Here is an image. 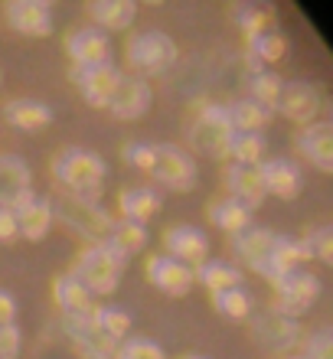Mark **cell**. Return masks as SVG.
Listing matches in <instances>:
<instances>
[{
  "mask_svg": "<svg viewBox=\"0 0 333 359\" xmlns=\"http://www.w3.org/2000/svg\"><path fill=\"white\" fill-rule=\"evenodd\" d=\"M229 154L236 157V163L255 167V163H261V157H265V137H261V134H232Z\"/></svg>",
  "mask_w": 333,
  "mask_h": 359,
  "instance_id": "cell-33",
  "label": "cell"
},
{
  "mask_svg": "<svg viewBox=\"0 0 333 359\" xmlns=\"http://www.w3.org/2000/svg\"><path fill=\"white\" fill-rule=\"evenodd\" d=\"M151 173L157 183H163V187H170V189H180V193L193 189V183H196V163L177 144H157V157H154Z\"/></svg>",
  "mask_w": 333,
  "mask_h": 359,
  "instance_id": "cell-7",
  "label": "cell"
},
{
  "mask_svg": "<svg viewBox=\"0 0 333 359\" xmlns=\"http://www.w3.org/2000/svg\"><path fill=\"white\" fill-rule=\"evenodd\" d=\"M4 17L23 36H49L53 33V10L43 0H7Z\"/></svg>",
  "mask_w": 333,
  "mask_h": 359,
  "instance_id": "cell-10",
  "label": "cell"
},
{
  "mask_svg": "<svg viewBox=\"0 0 333 359\" xmlns=\"http://www.w3.org/2000/svg\"><path fill=\"white\" fill-rule=\"evenodd\" d=\"M13 219H17V232L29 242H39V238L46 236L49 222H53V209H49V199H36L33 196V189L23 193V196L10 206Z\"/></svg>",
  "mask_w": 333,
  "mask_h": 359,
  "instance_id": "cell-14",
  "label": "cell"
},
{
  "mask_svg": "<svg viewBox=\"0 0 333 359\" xmlns=\"http://www.w3.org/2000/svg\"><path fill=\"white\" fill-rule=\"evenodd\" d=\"M301 262H304V248H301V242H291V238L278 236L275 252H271V258H268V265H265V271H261V278L278 281V278L291 274L294 268H301Z\"/></svg>",
  "mask_w": 333,
  "mask_h": 359,
  "instance_id": "cell-27",
  "label": "cell"
},
{
  "mask_svg": "<svg viewBox=\"0 0 333 359\" xmlns=\"http://www.w3.org/2000/svg\"><path fill=\"white\" fill-rule=\"evenodd\" d=\"M252 333L258 337V343L265 346V350H294L297 343L304 340V333L297 327V320L291 317H281V313L268 311V313H258L255 323H252Z\"/></svg>",
  "mask_w": 333,
  "mask_h": 359,
  "instance_id": "cell-11",
  "label": "cell"
},
{
  "mask_svg": "<svg viewBox=\"0 0 333 359\" xmlns=\"http://www.w3.org/2000/svg\"><path fill=\"white\" fill-rule=\"evenodd\" d=\"M320 92L314 86H307V82H281V92L275 98V108L285 118L297 124H314V118L320 114Z\"/></svg>",
  "mask_w": 333,
  "mask_h": 359,
  "instance_id": "cell-8",
  "label": "cell"
},
{
  "mask_svg": "<svg viewBox=\"0 0 333 359\" xmlns=\"http://www.w3.org/2000/svg\"><path fill=\"white\" fill-rule=\"evenodd\" d=\"M114 359H167V356H163V350L151 340H128V343H118Z\"/></svg>",
  "mask_w": 333,
  "mask_h": 359,
  "instance_id": "cell-37",
  "label": "cell"
},
{
  "mask_svg": "<svg viewBox=\"0 0 333 359\" xmlns=\"http://www.w3.org/2000/svg\"><path fill=\"white\" fill-rule=\"evenodd\" d=\"M105 245L111 248V252L121 258V262H128L134 252H141V248L147 245V232H144V226H137V222H128V219H121V222H114L111 236L105 238Z\"/></svg>",
  "mask_w": 333,
  "mask_h": 359,
  "instance_id": "cell-29",
  "label": "cell"
},
{
  "mask_svg": "<svg viewBox=\"0 0 333 359\" xmlns=\"http://www.w3.org/2000/svg\"><path fill=\"white\" fill-rule=\"evenodd\" d=\"M147 278H151L163 294H170V297L190 294L193 281H196V278H193V268L173 262L170 255H151V262H147Z\"/></svg>",
  "mask_w": 333,
  "mask_h": 359,
  "instance_id": "cell-16",
  "label": "cell"
},
{
  "mask_svg": "<svg viewBox=\"0 0 333 359\" xmlns=\"http://www.w3.org/2000/svg\"><path fill=\"white\" fill-rule=\"evenodd\" d=\"M53 297H56L62 317H76V313L92 311V294L72 278V274H59L53 281Z\"/></svg>",
  "mask_w": 333,
  "mask_h": 359,
  "instance_id": "cell-22",
  "label": "cell"
},
{
  "mask_svg": "<svg viewBox=\"0 0 333 359\" xmlns=\"http://www.w3.org/2000/svg\"><path fill=\"white\" fill-rule=\"evenodd\" d=\"M29 167L13 154H0V209H10L23 193H29Z\"/></svg>",
  "mask_w": 333,
  "mask_h": 359,
  "instance_id": "cell-20",
  "label": "cell"
},
{
  "mask_svg": "<svg viewBox=\"0 0 333 359\" xmlns=\"http://www.w3.org/2000/svg\"><path fill=\"white\" fill-rule=\"evenodd\" d=\"M210 219H212V226H219L229 236H238V232H245V229L252 226V212H248L242 203H236L232 196L216 199L210 206Z\"/></svg>",
  "mask_w": 333,
  "mask_h": 359,
  "instance_id": "cell-28",
  "label": "cell"
},
{
  "mask_svg": "<svg viewBox=\"0 0 333 359\" xmlns=\"http://www.w3.org/2000/svg\"><path fill=\"white\" fill-rule=\"evenodd\" d=\"M287 56V39L281 33H258V36H248V59L252 66L258 69V62H278V59Z\"/></svg>",
  "mask_w": 333,
  "mask_h": 359,
  "instance_id": "cell-30",
  "label": "cell"
},
{
  "mask_svg": "<svg viewBox=\"0 0 333 359\" xmlns=\"http://www.w3.org/2000/svg\"><path fill=\"white\" fill-rule=\"evenodd\" d=\"M297 151L314 163L320 173L333 170V124L330 121H314L304 131H297Z\"/></svg>",
  "mask_w": 333,
  "mask_h": 359,
  "instance_id": "cell-15",
  "label": "cell"
},
{
  "mask_svg": "<svg viewBox=\"0 0 333 359\" xmlns=\"http://www.w3.org/2000/svg\"><path fill=\"white\" fill-rule=\"evenodd\" d=\"M287 359H304V356H287Z\"/></svg>",
  "mask_w": 333,
  "mask_h": 359,
  "instance_id": "cell-44",
  "label": "cell"
},
{
  "mask_svg": "<svg viewBox=\"0 0 333 359\" xmlns=\"http://www.w3.org/2000/svg\"><path fill=\"white\" fill-rule=\"evenodd\" d=\"M134 0H95L88 4V17L95 20L98 27H108V29H128L134 23Z\"/></svg>",
  "mask_w": 333,
  "mask_h": 359,
  "instance_id": "cell-25",
  "label": "cell"
},
{
  "mask_svg": "<svg viewBox=\"0 0 333 359\" xmlns=\"http://www.w3.org/2000/svg\"><path fill=\"white\" fill-rule=\"evenodd\" d=\"M226 114H229V124H232V131L236 134H258L268 124V118H271V111L261 108L258 102H252V98L232 102L226 108Z\"/></svg>",
  "mask_w": 333,
  "mask_h": 359,
  "instance_id": "cell-26",
  "label": "cell"
},
{
  "mask_svg": "<svg viewBox=\"0 0 333 359\" xmlns=\"http://www.w3.org/2000/svg\"><path fill=\"white\" fill-rule=\"evenodd\" d=\"M20 330L17 327H0V359H17L20 356Z\"/></svg>",
  "mask_w": 333,
  "mask_h": 359,
  "instance_id": "cell-41",
  "label": "cell"
},
{
  "mask_svg": "<svg viewBox=\"0 0 333 359\" xmlns=\"http://www.w3.org/2000/svg\"><path fill=\"white\" fill-rule=\"evenodd\" d=\"M248 88H252V102H258L261 108H275V98L278 92H281V79L275 76V72H255L252 76V82H248Z\"/></svg>",
  "mask_w": 333,
  "mask_h": 359,
  "instance_id": "cell-36",
  "label": "cell"
},
{
  "mask_svg": "<svg viewBox=\"0 0 333 359\" xmlns=\"http://www.w3.org/2000/svg\"><path fill=\"white\" fill-rule=\"evenodd\" d=\"M275 242H278L275 232L248 226L245 232L232 236V252H236V255L242 258L252 271L261 274V271H265V265H268V258H271V252H275Z\"/></svg>",
  "mask_w": 333,
  "mask_h": 359,
  "instance_id": "cell-17",
  "label": "cell"
},
{
  "mask_svg": "<svg viewBox=\"0 0 333 359\" xmlns=\"http://www.w3.org/2000/svg\"><path fill=\"white\" fill-rule=\"evenodd\" d=\"M163 245H167V252H170L173 262L180 258V265L183 262H196V265H203V262H206V252H210L206 236L193 226H170L167 229V236H163Z\"/></svg>",
  "mask_w": 333,
  "mask_h": 359,
  "instance_id": "cell-19",
  "label": "cell"
},
{
  "mask_svg": "<svg viewBox=\"0 0 333 359\" xmlns=\"http://www.w3.org/2000/svg\"><path fill=\"white\" fill-rule=\"evenodd\" d=\"M66 49L76 66H102V62H111V46H108V36L98 33L95 27H82L76 33H69Z\"/></svg>",
  "mask_w": 333,
  "mask_h": 359,
  "instance_id": "cell-18",
  "label": "cell"
},
{
  "mask_svg": "<svg viewBox=\"0 0 333 359\" xmlns=\"http://www.w3.org/2000/svg\"><path fill=\"white\" fill-rule=\"evenodd\" d=\"M147 104H151V86L141 76H121L108 98V111L121 121H134L147 111Z\"/></svg>",
  "mask_w": 333,
  "mask_h": 359,
  "instance_id": "cell-12",
  "label": "cell"
},
{
  "mask_svg": "<svg viewBox=\"0 0 333 359\" xmlns=\"http://www.w3.org/2000/svg\"><path fill=\"white\" fill-rule=\"evenodd\" d=\"M226 187H229V193H232V199L242 203L248 212H252L255 206H261L265 196H268L265 180H261V163H255V167L232 163V167L226 170Z\"/></svg>",
  "mask_w": 333,
  "mask_h": 359,
  "instance_id": "cell-13",
  "label": "cell"
},
{
  "mask_svg": "<svg viewBox=\"0 0 333 359\" xmlns=\"http://www.w3.org/2000/svg\"><path fill=\"white\" fill-rule=\"evenodd\" d=\"M95 327L98 333H105L108 340H121L124 333L131 330V317L121 307H95Z\"/></svg>",
  "mask_w": 333,
  "mask_h": 359,
  "instance_id": "cell-34",
  "label": "cell"
},
{
  "mask_svg": "<svg viewBox=\"0 0 333 359\" xmlns=\"http://www.w3.org/2000/svg\"><path fill=\"white\" fill-rule=\"evenodd\" d=\"M212 304H216V311L229 320H245L248 313H252V297H248L242 287H229V291H219L212 294Z\"/></svg>",
  "mask_w": 333,
  "mask_h": 359,
  "instance_id": "cell-32",
  "label": "cell"
},
{
  "mask_svg": "<svg viewBox=\"0 0 333 359\" xmlns=\"http://www.w3.org/2000/svg\"><path fill=\"white\" fill-rule=\"evenodd\" d=\"M53 177L66 189V196L95 199L102 193V180H105V161L92 151L69 147L53 157Z\"/></svg>",
  "mask_w": 333,
  "mask_h": 359,
  "instance_id": "cell-1",
  "label": "cell"
},
{
  "mask_svg": "<svg viewBox=\"0 0 333 359\" xmlns=\"http://www.w3.org/2000/svg\"><path fill=\"white\" fill-rule=\"evenodd\" d=\"M124 262L114 255L105 242L98 245H88L82 255H79L76 268H72V278H76L88 294H111L118 287V278H121Z\"/></svg>",
  "mask_w": 333,
  "mask_h": 359,
  "instance_id": "cell-2",
  "label": "cell"
},
{
  "mask_svg": "<svg viewBox=\"0 0 333 359\" xmlns=\"http://www.w3.org/2000/svg\"><path fill=\"white\" fill-rule=\"evenodd\" d=\"M118 203H121V216L128 219V222H137V226H144V222L151 216H157V209H161V196H157L151 187L124 189L121 196H118Z\"/></svg>",
  "mask_w": 333,
  "mask_h": 359,
  "instance_id": "cell-24",
  "label": "cell"
},
{
  "mask_svg": "<svg viewBox=\"0 0 333 359\" xmlns=\"http://www.w3.org/2000/svg\"><path fill=\"white\" fill-rule=\"evenodd\" d=\"M154 157H157V144L134 141V144H128V147H124V161L131 163V167H137V170H147V173H151Z\"/></svg>",
  "mask_w": 333,
  "mask_h": 359,
  "instance_id": "cell-39",
  "label": "cell"
},
{
  "mask_svg": "<svg viewBox=\"0 0 333 359\" xmlns=\"http://www.w3.org/2000/svg\"><path fill=\"white\" fill-rule=\"evenodd\" d=\"M232 124H229L226 104H203L200 114L190 124V144L193 151L210 154V157H229L232 144Z\"/></svg>",
  "mask_w": 333,
  "mask_h": 359,
  "instance_id": "cell-5",
  "label": "cell"
},
{
  "mask_svg": "<svg viewBox=\"0 0 333 359\" xmlns=\"http://www.w3.org/2000/svg\"><path fill=\"white\" fill-rule=\"evenodd\" d=\"M232 17H236V23L245 29L248 36H258V33H265L268 17L261 13V10H255V7H236V10H232Z\"/></svg>",
  "mask_w": 333,
  "mask_h": 359,
  "instance_id": "cell-40",
  "label": "cell"
},
{
  "mask_svg": "<svg viewBox=\"0 0 333 359\" xmlns=\"http://www.w3.org/2000/svg\"><path fill=\"white\" fill-rule=\"evenodd\" d=\"M121 79V69L111 66V62H102V66H76L72 69V82L92 108H108V98H111L114 86Z\"/></svg>",
  "mask_w": 333,
  "mask_h": 359,
  "instance_id": "cell-9",
  "label": "cell"
},
{
  "mask_svg": "<svg viewBox=\"0 0 333 359\" xmlns=\"http://www.w3.org/2000/svg\"><path fill=\"white\" fill-rule=\"evenodd\" d=\"M304 359H333V333L327 330V327H324V330L307 333Z\"/></svg>",
  "mask_w": 333,
  "mask_h": 359,
  "instance_id": "cell-38",
  "label": "cell"
},
{
  "mask_svg": "<svg viewBox=\"0 0 333 359\" xmlns=\"http://www.w3.org/2000/svg\"><path fill=\"white\" fill-rule=\"evenodd\" d=\"M13 317H17V301H13V294L0 291V327H13Z\"/></svg>",
  "mask_w": 333,
  "mask_h": 359,
  "instance_id": "cell-42",
  "label": "cell"
},
{
  "mask_svg": "<svg viewBox=\"0 0 333 359\" xmlns=\"http://www.w3.org/2000/svg\"><path fill=\"white\" fill-rule=\"evenodd\" d=\"M4 118L20 131H36V128L53 121V108L43 102H33V98H17V102H10L4 108Z\"/></svg>",
  "mask_w": 333,
  "mask_h": 359,
  "instance_id": "cell-23",
  "label": "cell"
},
{
  "mask_svg": "<svg viewBox=\"0 0 333 359\" xmlns=\"http://www.w3.org/2000/svg\"><path fill=\"white\" fill-rule=\"evenodd\" d=\"M186 359H203V356H186Z\"/></svg>",
  "mask_w": 333,
  "mask_h": 359,
  "instance_id": "cell-45",
  "label": "cell"
},
{
  "mask_svg": "<svg viewBox=\"0 0 333 359\" xmlns=\"http://www.w3.org/2000/svg\"><path fill=\"white\" fill-rule=\"evenodd\" d=\"M317 297H320V278L311 271L294 268L291 274H285V278L275 281V307H271V311L281 313V317L297 320Z\"/></svg>",
  "mask_w": 333,
  "mask_h": 359,
  "instance_id": "cell-6",
  "label": "cell"
},
{
  "mask_svg": "<svg viewBox=\"0 0 333 359\" xmlns=\"http://www.w3.org/2000/svg\"><path fill=\"white\" fill-rule=\"evenodd\" d=\"M128 62L141 76H157L177 62V43L161 29H144L128 39Z\"/></svg>",
  "mask_w": 333,
  "mask_h": 359,
  "instance_id": "cell-4",
  "label": "cell"
},
{
  "mask_svg": "<svg viewBox=\"0 0 333 359\" xmlns=\"http://www.w3.org/2000/svg\"><path fill=\"white\" fill-rule=\"evenodd\" d=\"M265 189L281 199H294L301 193V170L291 161H261Z\"/></svg>",
  "mask_w": 333,
  "mask_h": 359,
  "instance_id": "cell-21",
  "label": "cell"
},
{
  "mask_svg": "<svg viewBox=\"0 0 333 359\" xmlns=\"http://www.w3.org/2000/svg\"><path fill=\"white\" fill-rule=\"evenodd\" d=\"M193 278H200V281L210 287V294H219V291H229V287H238V284H242V271L232 265H222V262H203V265L193 271Z\"/></svg>",
  "mask_w": 333,
  "mask_h": 359,
  "instance_id": "cell-31",
  "label": "cell"
},
{
  "mask_svg": "<svg viewBox=\"0 0 333 359\" xmlns=\"http://www.w3.org/2000/svg\"><path fill=\"white\" fill-rule=\"evenodd\" d=\"M53 216H59L66 226H72L76 232H82L92 242H105L114 229V219L108 216L105 209L98 206L95 199H79V196H59L56 203H49Z\"/></svg>",
  "mask_w": 333,
  "mask_h": 359,
  "instance_id": "cell-3",
  "label": "cell"
},
{
  "mask_svg": "<svg viewBox=\"0 0 333 359\" xmlns=\"http://www.w3.org/2000/svg\"><path fill=\"white\" fill-rule=\"evenodd\" d=\"M17 238V219L10 209H0V242H10Z\"/></svg>",
  "mask_w": 333,
  "mask_h": 359,
  "instance_id": "cell-43",
  "label": "cell"
},
{
  "mask_svg": "<svg viewBox=\"0 0 333 359\" xmlns=\"http://www.w3.org/2000/svg\"><path fill=\"white\" fill-rule=\"evenodd\" d=\"M301 248H304V258H317V262L330 265L333 262V229L330 226L314 229V232L301 242Z\"/></svg>",
  "mask_w": 333,
  "mask_h": 359,
  "instance_id": "cell-35",
  "label": "cell"
}]
</instances>
